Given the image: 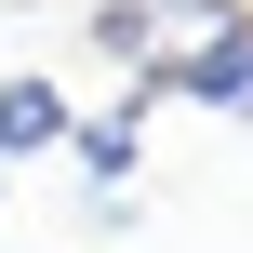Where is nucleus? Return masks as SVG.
<instances>
[{"label": "nucleus", "mask_w": 253, "mask_h": 253, "mask_svg": "<svg viewBox=\"0 0 253 253\" xmlns=\"http://www.w3.org/2000/svg\"><path fill=\"white\" fill-rule=\"evenodd\" d=\"M160 93H187V107H213V120H253V13H240V27H213Z\"/></svg>", "instance_id": "nucleus-1"}, {"label": "nucleus", "mask_w": 253, "mask_h": 253, "mask_svg": "<svg viewBox=\"0 0 253 253\" xmlns=\"http://www.w3.org/2000/svg\"><path fill=\"white\" fill-rule=\"evenodd\" d=\"M67 133H80V107H67L40 67H13V80H0V173H13V160H53Z\"/></svg>", "instance_id": "nucleus-2"}]
</instances>
